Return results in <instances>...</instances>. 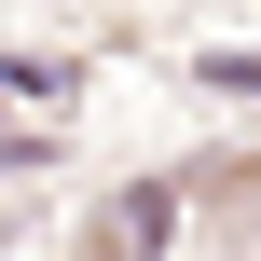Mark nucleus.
<instances>
[{"label": "nucleus", "mask_w": 261, "mask_h": 261, "mask_svg": "<svg viewBox=\"0 0 261 261\" xmlns=\"http://www.w3.org/2000/svg\"><path fill=\"white\" fill-rule=\"evenodd\" d=\"M110 220H124V248L151 261V248H165V234H179V193H165V179H138V193H124V206H110Z\"/></svg>", "instance_id": "nucleus-1"}]
</instances>
